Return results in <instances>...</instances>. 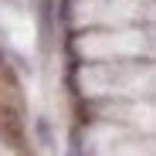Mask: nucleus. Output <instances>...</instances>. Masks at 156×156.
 Segmentation results:
<instances>
[{"instance_id": "f257e3e1", "label": "nucleus", "mask_w": 156, "mask_h": 156, "mask_svg": "<svg viewBox=\"0 0 156 156\" xmlns=\"http://www.w3.org/2000/svg\"><path fill=\"white\" fill-rule=\"evenodd\" d=\"M37 129H41V136H44V143H51V133H48V122H44V119L37 122Z\"/></svg>"}, {"instance_id": "f03ea898", "label": "nucleus", "mask_w": 156, "mask_h": 156, "mask_svg": "<svg viewBox=\"0 0 156 156\" xmlns=\"http://www.w3.org/2000/svg\"><path fill=\"white\" fill-rule=\"evenodd\" d=\"M4 4H10V7H17V4H20V0H4Z\"/></svg>"}, {"instance_id": "7ed1b4c3", "label": "nucleus", "mask_w": 156, "mask_h": 156, "mask_svg": "<svg viewBox=\"0 0 156 156\" xmlns=\"http://www.w3.org/2000/svg\"><path fill=\"white\" fill-rule=\"evenodd\" d=\"M0 61H4V51H0Z\"/></svg>"}]
</instances>
